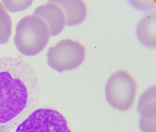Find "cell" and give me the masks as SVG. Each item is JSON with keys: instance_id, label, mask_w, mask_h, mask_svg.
Returning <instances> with one entry per match:
<instances>
[{"instance_id": "cell-1", "label": "cell", "mask_w": 156, "mask_h": 132, "mask_svg": "<svg viewBox=\"0 0 156 132\" xmlns=\"http://www.w3.org/2000/svg\"><path fill=\"white\" fill-rule=\"evenodd\" d=\"M40 97L37 75L20 58L0 57V130L18 126L34 111Z\"/></svg>"}, {"instance_id": "cell-2", "label": "cell", "mask_w": 156, "mask_h": 132, "mask_svg": "<svg viewBox=\"0 0 156 132\" xmlns=\"http://www.w3.org/2000/svg\"><path fill=\"white\" fill-rule=\"evenodd\" d=\"M50 36L48 27L41 18L33 14L28 15L16 25L14 42L21 54L33 57L45 48Z\"/></svg>"}, {"instance_id": "cell-3", "label": "cell", "mask_w": 156, "mask_h": 132, "mask_svg": "<svg viewBox=\"0 0 156 132\" xmlns=\"http://www.w3.org/2000/svg\"><path fill=\"white\" fill-rule=\"evenodd\" d=\"M137 85L133 77L125 70L114 73L106 84V98L114 108L128 111L134 104Z\"/></svg>"}, {"instance_id": "cell-4", "label": "cell", "mask_w": 156, "mask_h": 132, "mask_svg": "<svg viewBox=\"0 0 156 132\" xmlns=\"http://www.w3.org/2000/svg\"><path fill=\"white\" fill-rule=\"evenodd\" d=\"M86 49L80 42L64 39L48 48L47 64L52 69L62 73L76 69L83 62Z\"/></svg>"}, {"instance_id": "cell-5", "label": "cell", "mask_w": 156, "mask_h": 132, "mask_svg": "<svg viewBox=\"0 0 156 132\" xmlns=\"http://www.w3.org/2000/svg\"><path fill=\"white\" fill-rule=\"evenodd\" d=\"M16 132H72L67 121L58 111L39 108L21 122Z\"/></svg>"}, {"instance_id": "cell-6", "label": "cell", "mask_w": 156, "mask_h": 132, "mask_svg": "<svg viewBox=\"0 0 156 132\" xmlns=\"http://www.w3.org/2000/svg\"><path fill=\"white\" fill-rule=\"evenodd\" d=\"M33 15L41 18L47 24L51 36L60 34L65 26V18L62 10L51 2L37 7L33 12Z\"/></svg>"}, {"instance_id": "cell-7", "label": "cell", "mask_w": 156, "mask_h": 132, "mask_svg": "<svg viewBox=\"0 0 156 132\" xmlns=\"http://www.w3.org/2000/svg\"><path fill=\"white\" fill-rule=\"evenodd\" d=\"M61 9L65 16V25H76L81 24L87 15L85 3L81 0H56L50 1Z\"/></svg>"}, {"instance_id": "cell-8", "label": "cell", "mask_w": 156, "mask_h": 132, "mask_svg": "<svg viewBox=\"0 0 156 132\" xmlns=\"http://www.w3.org/2000/svg\"><path fill=\"white\" fill-rule=\"evenodd\" d=\"M138 39L148 47H155V12L148 13L139 21L137 27Z\"/></svg>"}, {"instance_id": "cell-9", "label": "cell", "mask_w": 156, "mask_h": 132, "mask_svg": "<svg viewBox=\"0 0 156 132\" xmlns=\"http://www.w3.org/2000/svg\"><path fill=\"white\" fill-rule=\"evenodd\" d=\"M138 112L143 119H155V86L147 90L138 103Z\"/></svg>"}, {"instance_id": "cell-10", "label": "cell", "mask_w": 156, "mask_h": 132, "mask_svg": "<svg viewBox=\"0 0 156 132\" xmlns=\"http://www.w3.org/2000/svg\"><path fill=\"white\" fill-rule=\"evenodd\" d=\"M12 20L9 14L0 3V45L7 43L12 34Z\"/></svg>"}, {"instance_id": "cell-11", "label": "cell", "mask_w": 156, "mask_h": 132, "mask_svg": "<svg viewBox=\"0 0 156 132\" xmlns=\"http://www.w3.org/2000/svg\"><path fill=\"white\" fill-rule=\"evenodd\" d=\"M5 9L16 13L23 10L30 6L32 1H2Z\"/></svg>"}, {"instance_id": "cell-12", "label": "cell", "mask_w": 156, "mask_h": 132, "mask_svg": "<svg viewBox=\"0 0 156 132\" xmlns=\"http://www.w3.org/2000/svg\"><path fill=\"white\" fill-rule=\"evenodd\" d=\"M0 132H9V131H7L5 130H0Z\"/></svg>"}]
</instances>
